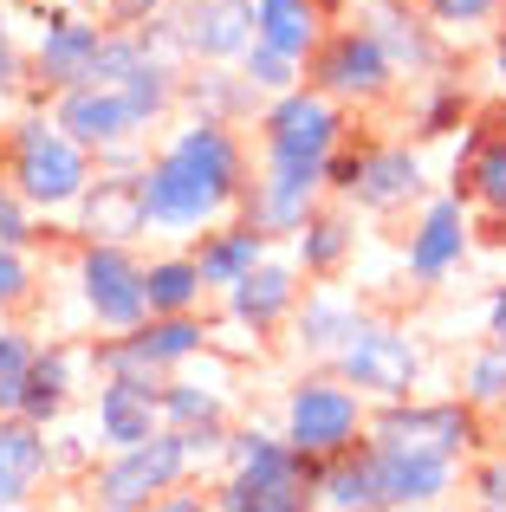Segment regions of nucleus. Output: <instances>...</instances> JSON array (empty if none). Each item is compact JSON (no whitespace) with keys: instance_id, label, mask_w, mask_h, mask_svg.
<instances>
[{"instance_id":"nucleus-1","label":"nucleus","mask_w":506,"mask_h":512,"mask_svg":"<svg viewBox=\"0 0 506 512\" xmlns=\"http://www.w3.org/2000/svg\"><path fill=\"white\" fill-rule=\"evenodd\" d=\"M98 156L59 124V117L39 104V111L13 117L7 137H0V175L33 201V214H72V201L85 195Z\"/></svg>"},{"instance_id":"nucleus-2","label":"nucleus","mask_w":506,"mask_h":512,"mask_svg":"<svg viewBox=\"0 0 506 512\" xmlns=\"http://www.w3.org/2000/svg\"><path fill=\"white\" fill-rule=\"evenodd\" d=\"M351 104L325 98L318 85H292V91H273L253 117L260 130V163H286V169H325L331 150L351 137Z\"/></svg>"},{"instance_id":"nucleus-3","label":"nucleus","mask_w":506,"mask_h":512,"mask_svg":"<svg viewBox=\"0 0 506 512\" xmlns=\"http://www.w3.org/2000/svg\"><path fill=\"white\" fill-rule=\"evenodd\" d=\"M364 435L377 448H409V454H448V461H468L487 448V409H474L468 396H442V402H370Z\"/></svg>"},{"instance_id":"nucleus-4","label":"nucleus","mask_w":506,"mask_h":512,"mask_svg":"<svg viewBox=\"0 0 506 512\" xmlns=\"http://www.w3.org/2000/svg\"><path fill=\"white\" fill-rule=\"evenodd\" d=\"M364 389H351L331 363H318V370H305L299 383L286 389V409H279V435L292 441V448L305 454V461H325V454L351 448V441H364Z\"/></svg>"},{"instance_id":"nucleus-5","label":"nucleus","mask_w":506,"mask_h":512,"mask_svg":"<svg viewBox=\"0 0 506 512\" xmlns=\"http://www.w3.org/2000/svg\"><path fill=\"white\" fill-rule=\"evenodd\" d=\"M305 85H318L325 98L351 104V111H377V104H390L403 91V72L357 20H331L325 39L305 52Z\"/></svg>"},{"instance_id":"nucleus-6","label":"nucleus","mask_w":506,"mask_h":512,"mask_svg":"<svg viewBox=\"0 0 506 512\" xmlns=\"http://www.w3.org/2000/svg\"><path fill=\"white\" fill-rule=\"evenodd\" d=\"M195 474V454L176 428H156L150 441H130V448H111L98 467H91V500L104 512H143L163 493H176L182 480Z\"/></svg>"},{"instance_id":"nucleus-7","label":"nucleus","mask_w":506,"mask_h":512,"mask_svg":"<svg viewBox=\"0 0 506 512\" xmlns=\"http://www.w3.org/2000/svg\"><path fill=\"white\" fill-rule=\"evenodd\" d=\"M78 305L98 331H130L150 318V292H143V260L124 240H78L72 253Z\"/></svg>"},{"instance_id":"nucleus-8","label":"nucleus","mask_w":506,"mask_h":512,"mask_svg":"<svg viewBox=\"0 0 506 512\" xmlns=\"http://www.w3.org/2000/svg\"><path fill=\"white\" fill-rule=\"evenodd\" d=\"M331 370L351 389H364V402H403L422 389V344L390 318H364L351 344L331 357Z\"/></svg>"},{"instance_id":"nucleus-9","label":"nucleus","mask_w":506,"mask_h":512,"mask_svg":"<svg viewBox=\"0 0 506 512\" xmlns=\"http://www.w3.org/2000/svg\"><path fill=\"white\" fill-rule=\"evenodd\" d=\"M104 13H78V7H39V39L26 52V72H33V98H59L72 85H91V65L104 46Z\"/></svg>"},{"instance_id":"nucleus-10","label":"nucleus","mask_w":506,"mask_h":512,"mask_svg":"<svg viewBox=\"0 0 506 512\" xmlns=\"http://www.w3.org/2000/svg\"><path fill=\"white\" fill-rule=\"evenodd\" d=\"M351 20L390 52V65L409 78H435V72H455V46L448 33L422 13V0H351Z\"/></svg>"},{"instance_id":"nucleus-11","label":"nucleus","mask_w":506,"mask_h":512,"mask_svg":"<svg viewBox=\"0 0 506 512\" xmlns=\"http://www.w3.org/2000/svg\"><path fill=\"white\" fill-rule=\"evenodd\" d=\"M468 247H474L468 201H461L455 188H448V195H422L416 227H409V240H403V273L416 279V286H442V279L461 273Z\"/></svg>"},{"instance_id":"nucleus-12","label":"nucleus","mask_w":506,"mask_h":512,"mask_svg":"<svg viewBox=\"0 0 506 512\" xmlns=\"http://www.w3.org/2000/svg\"><path fill=\"white\" fill-rule=\"evenodd\" d=\"M176 163H189L195 175H202L208 188H215L228 208H241V188H247V143H241V124H221V117H202V111H189L176 130H169V143H163Z\"/></svg>"},{"instance_id":"nucleus-13","label":"nucleus","mask_w":506,"mask_h":512,"mask_svg":"<svg viewBox=\"0 0 506 512\" xmlns=\"http://www.w3.org/2000/svg\"><path fill=\"white\" fill-rule=\"evenodd\" d=\"M143 208H150V227H156V234H195V227L234 214L228 201L202 182V175H195L189 163H176L169 150H156L150 163H143Z\"/></svg>"},{"instance_id":"nucleus-14","label":"nucleus","mask_w":506,"mask_h":512,"mask_svg":"<svg viewBox=\"0 0 506 512\" xmlns=\"http://www.w3.org/2000/svg\"><path fill=\"white\" fill-rule=\"evenodd\" d=\"M72 234L78 240H124V247H137V240L150 234L143 169H91L85 195L72 201Z\"/></svg>"},{"instance_id":"nucleus-15","label":"nucleus","mask_w":506,"mask_h":512,"mask_svg":"<svg viewBox=\"0 0 506 512\" xmlns=\"http://www.w3.org/2000/svg\"><path fill=\"white\" fill-rule=\"evenodd\" d=\"M448 188H455L474 214H506V98L494 104V111L474 104L468 137H461V150H455V175H448Z\"/></svg>"},{"instance_id":"nucleus-16","label":"nucleus","mask_w":506,"mask_h":512,"mask_svg":"<svg viewBox=\"0 0 506 512\" xmlns=\"http://www.w3.org/2000/svg\"><path fill=\"white\" fill-rule=\"evenodd\" d=\"M325 201V169H286V163H260V175H247L241 188V208L260 234L273 240H292L305 227V214Z\"/></svg>"},{"instance_id":"nucleus-17","label":"nucleus","mask_w":506,"mask_h":512,"mask_svg":"<svg viewBox=\"0 0 506 512\" xmlns=\"http://www.w3.org/2000/svg\"><path fill=\"white\" fill-rule=\"evenodd\" d=\"M422 195H429V169H422V156L409 150V143L370 137L364 143V169H357V188H351V208L390 221V214L422 208Z\"/></svg>"},{"instance_id":"nucleus-18","label":"nucleus","mask_w":506,"mask_h":512,"mask_svg":"<svg viewBox=\"0 0 506 512\" xmlns=\"http://www.w3.org/2000/svg\"><path fill=\"white\" fill-rule=\"evenodd\" d=\"M163 383L169 376H104L91 396V435L98 448H130L163 428Z\"/></svg>"},{"instance_id":"nucleus-19","label":"nucleus","mask_w":506,"mask_h":512,"mask_svg":"<svg viewBox=\"0 0 506 512\" xmlns=\"http://www.w3.org/2000/svg\"><path fill=\"white\" fill-rule=\"evenodd\" d=\"M299 292H305L299 260H279V253H266V260L253 266V273L234 279L221 299H228V318H234L241 331H253V338H273V331H286Z\"/></svg>"},{"instance_id":"nucleus-20","label":"nucleus","mask_w":506,"mask_h":512,"mask_svg":"<svg viewBox=\"0 0 506 512\" xmlns=\"http://www.w3.org/2000/svg\"><path fill=\"white\" fill-rule=\"evenodd\" d=\"M46 104H52V117H59L91 156L111 150V143L150 137V124L137 117V104H130L117 85H72V91H59V98H46Z\"/></svg>"},{"instance_id":"nucleus-21","label":"nucleus","mask_w":506,"mask_h":512,"mask_svg":"<svg viewBox=\"0 0 506 512\" xmlns=\"http://www.w3.org/2000/svg\"><path fill=\"white\" fill-rule=\"evenodd\" d=\"M189 65H234L253 46V0H169Z\"/></svg>"},{"instance_id":"nucleus-22","label":"nucleus","mask_w":506,"mask_h":512,"mask_svg":"<svg viewBox=\"0 0 506 512\" xmlns=\"http://www.w3.org/2000/svg\"><path fill=\"white\" fill-rule=\"evenodd\" d=\"M364 318H370V312L357 305V292L331 286V279H312V286L299 292V305H292L286 331H292V344H299V357L331 363L344 344H351V331L364 325Z\"/></svg>"},{"instance_id":"nucleus-23","label":"nucleus","mask_w":506,"mask_h":512,"mask_svg":"<svg viewBox=\"0 0 506 512\" xmlns=\"http://www.w3.org/2000/svg\"><path fill=\"white\" fill-rule=\"evenodd\" d=\"M195 266H202V286L208 299H221V292L234 286L241 273H253V266L273 253V234H260V227L247 221V214H221V221L195 227Z\"/></svg>"},{"instance_id":"nucleus-24","label":"nucleus","mask_w":506,"mask_h":512,"mask_svg":"<svg viewBox=\"0 0 506 512\" xmlns=\"http://www.w3.org/2000/svg\"><path fill=\"white\" fill-rule=\"evenodd\" d=\"M312 506L331 512H383V480H377V448L370 441H351V448L312 461Z\"/></svg>"},{"instance_id":"nucleus-25","label":"nucleus","mask_w":506,"mask_h":512,"mask_svg":"<svg viewBox=\"0 0 506 512\" xmlns=\"http://www.w3.org/2000/svg\"><path fill=\"white\" fill-rule=\"evenodd\" d=\"M370 448H377V441H370ZM377 480H383V506H442L461 480V461H448V454L377 448Z\"/></svg>"},{"instance_id":"nucleus-26","label":"nucleus","mask_w":506,"mask_h":512,"mask_svg":"<svg viewBox=\"0 0 506 512\" xmlns=\"http://www.w3.org/2000/svg\"><path fill=\"white\" fill-rule=\"evenodd\" d=\"M351 253H357V214H351V201L325 195L305 214V227L292 234V260H299L305 279H338L351 266Z\"/></svg>"},{"instance_id":"nucleus-27","label":"nucleus","mask_w":506,"mask_h":512,"mask_svg":"<svg viewBox=\"0 0 506 512\" xmlns=\"http://www.w3.org/2000/svg\"><path fill=\"white\" fill-rule=\"evenodd\" d=\"M228 474H247V480H273V487H305L312 480V461L292 448L279 428H260V422H241L228 428V454H221ZM312 493V487H305Z\"/></svg>"},{"instance_id":"nucleus-28","label":"nucleus","mask_w":506,"mask_h":512,"mask_svg":"<svg viewBox=\"0 0 506 512\" xmlns=\"http://www.w3.org/2000/svg\"><path fill=\"white\" fill-rule=\"evenodd\" d=\"M39 480H52V428L26 415H0V512L26 506Z\"/></svg>"},{"instance_id":"nucleus-29","label":"nucleus","mask_w":506,"mask_h":512,"mask_svg":"<svg viewBox=\"0 0 506 512\" xmlns=\"http://www.w3.org/2000/svg\"><path fill=\"white\" fill-rule=\"evenodd\" d=\"M260 91L241 65H182V111L221 117V124H253L260 117Z\"/></svg>"},{"instance_id":"nucleus-30","label":"nucleus","mask_w":506,"mask_h":512,"mask_svg":"<svg viewBox=\"0 0 506 512\" xmlns=\"http://www.w3.org/2000/svg\"><path fill=\"white\" fill-rule=\"evenodd\" d=\"M78 363H85L78 344H59V338L39 344L33 376H26V396H20L13 415H26V422H39V428H59V415L72 409V396H78Z\"/></svg>"},{"instance_id":"nucleus-31","label":"nucleus","mask_w":506,"mask_h":512,"mask_svg":"<svg viewBox=\"0 0 506 512\" xmlns=\"http://www.w3.org/2000/svg\"><path fill=\"white\" fill-rule=\"evenodd\" d=\"M130 338H137V350L163 376H176L182 363H195L208 350V318L202 312H150L143 325H130Z\"/></svg>"},{"instance_id":"nucleus-32","label":"nucleus","mask_w":506,"mask_h":512,"mask_svg":"<svg viewBox=\"0 0 506 512\" xmlns=\"http://www.w3.org/2000/svg\"><path fill=\"white\" fill-rule=\"evenodd\" d=\"M474 91H468V78H448V72H435V78H416V98H409V130H416V143H442L448 130H461L474 117Z\"/></svg>"},{"instance_id":"nucleus-33","label":"nucleus","mask_w":506,"mask_h":512,"mask_svg":"<svg viewBox=\"0 0 506 512\" xmlns=\"http://www.w3.org/2000/svg\"><path fill=\"white\" fill-rule=\"evenodd\" d=\"M325 26H331V13L318 0H253V39L292 52V59H305L325 39Z\"/></svg>"},{"instance_id":"nucleus-34","label":"nucleus","mask_w":506,"mask_h":512,"mask_svg":"<svg viewBox=\"0 0 506 512\" xmlns=\"http://www.w3.org/2000/svg\"><path fill=\"white\" fill-rule=\"evenodd\" d=\"M143 292H150V312H202V305H208L202 266H195L189 247L143 260Z\"/></svg>"},{"instance_id":"nucleus-35","label":"nucleus","mask_w":506,"mask_h":512,"mask_svg":"<svg viewBox=\"0 0 506 512\" xmlns=\"http://www.w3.org/2000/svg\"><path fill=\"white\" fill-rule=\"evenodd\" d=\"M163 428H176V435H195V428H228V402H221V389H208V383L169 376V383H163Z\"/></svg>"},{"instance_id":"nucleus-36","label":"nucleus","mask_w":506,"mask_h":512,"mask_svg":"<svg viewBox=\"0 0 506 512\" xmlns=\"http://www.w3.org/2000/svg\"><path fill=\"white\" fill-rule=\"evenodd\" d=\"M215 506L221 512H305V506H312V493H305V487H273V480L228 474L215 487Z\"/></svg>"},{"instance_id":"nucleus-37","label":"nucleus","mask_w":506,"mask_h":512,"mask_svg":"<svg viewBox=\"0 0 506 512\" xmlns=\"http://www.w3.org/2000/svg\"><path fill=\"white\" fill-rule=\"evenodd\" d=\"M461 396H468L474 409H506V344L487 338L461 363Z\"/></svg>"},{"instance_id":"nucleus-38","label":"nucleus","mask_w":506,"mask_h":512,"mask_svg":"<svg viewBox=\"0 0 506 512\" xmlns=\"http://www.w3.org/2000/svg\"><path fill=\"white\" fill-rule=\"evenodd\" d=\"M33 357H39V338L20 325H0V415L20 409L26 396V376H33Z\"/></svg>"},{"instance_id":"nucleus-39","label":"nucleus","mask_w":506,"mask_h":512,"mask_svg":"<svg viewBox=\"0 0 506 512\" xmlns=\"http://www.w3.org/2000/svg\"><path fill=\"white\" fill-rule=\"evenodd\" d=\"M234 65H241V72L253 78V91H260V98H273V91H292V85H305V59H292V52L266 46V39H253V46H247Z\"/></svg>"},{"instance_id":"nucleus-40","label":"nucleus","mask_w":506,"mask_h":512,"mask_svg":"<svg viewBox=\"0 0 506 512\" xmlns=\"http://www.w3.org/2000/svg\"><path fill=\"white\" fill-rule=\"evenodd\" d=\"M39 299V260L33 247H0V318L26 312Z\"/></svg>"},{"instance_id":"nucleus-41","label":"nucleus","mask_w":506,"mask_h":512,"mask_svg":"<svg viewBox=\"0 0 506 512\" xmlns=\"http://www.w3.org/2000/svg\"><path fill=\"white\" fill-rule=\"evenodd\" d=\"M422 13H429L435 26H442L448 39L461 33H481V26H494L506 13V0H422Z\"/></svg>"},{"instance_id":"nucleus-42","label":"nucleus","mask_w":506,"mask_h":512,"mask_svg":"<svg viewBox=\"0 0 506 512\" xmlns=\"http://www.w3.org/2000/svg\"><path fill=\"white\" fill-rule=\"evenodd\" d=\"M39 214H33V201L20 195V188L0 175V247H39Z\"/></svg>"},{"instance_id":"nucleus-43","label":"nucleus","mask_w":506,"mask_h":512,"mask_svg":"<svg viewBox=\"0 0 506 512\" xmlns=\"http://www.w3.org/2000/svg\"><path fill=\"white\" fill-rule=\"evenodd\" d=\"M20 91H33V72H26V46L13 39L7 7H0V98H20Z\"/></svg>"},{"instance_id":"nucleus-44","label":"nucleus","mask_w":506,"mask_h":512,"mask_svg":"<svg viewBox=\"0 0 506 512\" xmlns=\"http://www.w3.org/2000/svg\"><path fill=\"white\" fill-rule=\"evenodd\" d=\"M468 487H474V500H481V506L506 512V454H487V448H481V461H474Z\"/></svg>"},{"instance_id":"nucleus-45","label":"nucleus","mask_w":506,"mask_h":512,"mask_svg":"<svg viewBox=\"0 0 506 512\" xmlns=\"http://www.w3.org/2000/svg\"><path fill=\"white\" fill-rule=\"evenodd\" d=\"M98 13L111 26H143V20H156V13H169V0H98Z\"/></svg>"},{"instance_id":"nucleus-46","label":"nucleus","mask_w":506,"mask_h":512,"mask_svg":"<svg viewBox=\"0 0 506 512\" xmlns=\"http://www.w3.org/2000/svg\"><path fill=\"white\" fill-rule=\"evenodd\" d=\"M487 72H494V91L506 98V13L494 20V39H487Z\"/></svg>"},{"instance_id":"nucleus-47","label":"nucleus","mask_w":506,"mask_h":512,"mask_svg":"<svg viewBox=\"0 0 506 512\" xmlns=\"http://www.w3.org/2000/svg\"><path fill=\"white\" fill-rule=\"evenodd\" d=\"M487 338H494V344H506V286H494V299H487Z\"/></svg>"},{"instance_id":"nucleus-48","label":"nucleus","mask_w":506,"mask_h":512,"mask_svg":"<svg viewBox=\"0 0 506 512\" xmlns=\"http://www.w3.org/2000/svg\"><path fill=\"white\" fill-rule=\"evenodd\" d=\"M318 7H325L331 20H344V13H351V0H318Z\"/></svg>"}]
</instances>
